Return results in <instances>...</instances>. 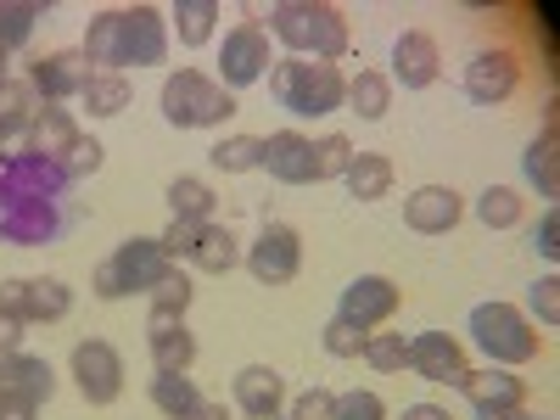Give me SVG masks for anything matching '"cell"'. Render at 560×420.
Masks as SVG:
<instances>
[{
  "instance_id": "obj_45",
  "label": "cell",
  "mask_w": 560,
  "mask_h": 420,
  "mask_svg": "<svg viewBox=\"0 0 560 420\" xmlns=\"http://www.w3.org/2000/svg\"><path fill=\"white\" fill-rule=\"evenodd\" d=\"M533 253H538L544 264L560 258V213H555V208H549V213L538 219V230H533Z\"/></svg>"
},
{
  "instance_id": "obj_5",
  "label": "cell",
  "mask_w": 560,
  "mask_h": 420,
  "mask_svg": "<svg viewBox=\"0 0 560 420\" xmlns=\"http://www.w3.org/2000/svg\"><path fill=\"white\" fill-rule=\"evenodd\" d=\"M158 102H163V118H168L174 129H213V124H224L230 113H236V96H230L219 79L197 73V68L168 73Z\"/></svg>"
},
{
  "instance_id": "obj_50",
  "label": "cell",
  "mask_w": 560,
  "mask_h": 420,
  "mask_svg": "<svg viewBox=\"0 0 560 420\" xmlns=\"http://www.w3.org/2000/svg\"><path fill=\"white\" fill-rule=\"evenodd\" d=\"M477 420H549V415H527V409H477Z\"/></svg>"
},
{
  "instance_id": "obj_49",
  "label": "cell",
  "mask_w": 560,
  "mask_h": 420,
  "mask_svg": "<svg viewBox=\"0 0 560 420\" xmlns=\"http://www.w3.org/2000/svg\"><path fill=\"white\" fill-rule=\"evenodd\" d=\"M404 420H454V415H448L443 404H409V409H404Z\"/></svg>"
},
{
  "instance_id": "obj_6",
  "label": "cell",
  "mask_w": 560,
  "mask_h": 420,
  "mask_svg": "<svg viewBox=\"0 0 560 420\" xmlns=\"http://www.w3.org/2000/svg\"><path fill=\"white\" fill-rule=\"evenodd\" d=\"M471 342L488 353V364L510 370V364H527L538 353V325L510 303H477L471 308Z\"/></svg>"
},
{
  "instance_id": "obj_19",
  "label": "cell",
  "mask_w": 560,
  "mask_h": 420,
  "mask_svg": "<svg viewBox=\"0 0 560 420\" xmlns=\"http://www.w3.org/2000/svg\"><path fill=\"white\" fill-rule=\"evenodd\" d=\"M465 202L459 191H448V185H420V191L404 202V224L415 230V236H448V230L459 224Z\"/></svg>"
},
{
  "instance_id": "obj_47",
  "label": "cell",
  "mask_w": 560,
  "mask_h": 420,
  "mask_svg": "<svg viewBox=\"0 0 560 420\" xmlns=\"http://www.w3.org/2000/svg\"><path fill=\"white\" fill-rule=\"evenodd\" d=\"M23 337H28V325L18 314H0V353H23Z\"/></svg>"
},
{
  "instance_id": "obj_12",
  "label": "cell",
  "mask_w": 560,
  "mask_h": 420,
  "mask_svg": "<svg viewBox=\"0 0 560 420\" xmlns=\"http://www.w3.org/2000/svg\"><path fill=\"white\" fill-rule=\"evenodd\" d=\"M96 73L84 62V51H51V57H39V62H28V84H34V96L45 102V107H62V102H73L79 90H84V79Z\"/></svg>"
},
{
  "instance_id": "obj_42",
  "label": "cell",
  "mask_w": 560,
  "mask_h": 420,
  "mask_svg": "<svg viewBox=\"0 0 560 420\" xmlns=\"http://www.w3.org/2000/svg\"><path fill=\"white\" fill-rule=\"evenodd\" d=\"M527 303H533L538 325H555V319H560V280H555V275H538L533 287H527Z\"/></svg>"
},
{
  "instance_id": "obj_11",
  "label": "cell",
  "mask_w": 560,
  "mask_h": 420,
  "mask_svg": "<svg viewBox=\"0 0 560 420\" xmlns=\"http://www.w3.org/2000/svg\"><path fill=\"white\" fill-rule=\"evenodd\" d=\"M522 84V62L516 51H504V45H493V51H477L471 68H465V96H471L477 107H499L516 96Z\"/></svg>"
},
{
  "instance_id": "obj_22",
  "label": "cell",
  "mask_w": 560,
  "mask_h": 420,
  "mask_svg": "<svg viewBox=\"0 0 560 420\" xmlns=\"http://www.w3.org/2000/svg\"><path fill=\"white\" fill-rule=\"evenodd\" d=\"M236 409L247 415V420H264V415H280V404H287V382L275 376L269 364H247V370H236Z\"/></svg>"
},
{
  "instance_id": "obj_14",
  "label": "cell",
  "mask_w": 560,
  "mask_h": 420,
  "mask_svg": "<svg viewBox=\"0 0 560 420\" xmlns=\"http://www.w3.org/2000/svg\"><path fill=\"white\" fill-rule=\"evenodd\" d=\"M409 370L420 382H438V387H459L465 382V348L448 337V331H420L415 342H409Z\"/></svg>"
},
{
  "instance_id": "obj_41",
  "label": "cell",
  "mask_w": 560,
  "mask_h": 420,
  "mask_svg": "<svg viewBox=\"0 0 560 420\" xmlns=\"http://www.w3.org/2000/svg\"><path fill=\"white\" fill-rule=\"evenodd\" d=\"M331 420H387V404H382L376 393L353 387V393H342V398L331 404Z\"/></svg>"
},
{
  "instance_id": "obj_27",
  "label": "cell",
  "mask_w": 560,
  "mask_h": 420,
  "mask_svg": "<svg viewBox=\"0 0 560 420\" xmlns=\"http://www.w3.org/2000/svg\"><path fill=\"white\" fill-rule=\"evenodd\" d=\"M191 264L202 269V275H230L242 264V247H236V236H230L224 224H202V236H197V247H191Z\"/></svg>"
},
{
  "instance_id": "obj_25",
  "label": "cell",
  "mask_w": 560,
  "mask_h": 420,
  "mask_svg": "<svg viewBox=\"0 0 560 420\" xmlns=\"http://www.w3.org/2000/svg\"><path fill=\"white\" fill-rule=\"evenodd\" d=\"M73 140H79V124H73L68 107H39V118H34V129H28V152H39V158L57 163Z\"/></svg>"
},
{
  "instance_id": "obj_31",
  "label": "cell",
  "mask_w": 560,
  "mask_h": 420,
  "mask_svg": "<svg viewBox=\"0 0 560 420\" xmlns=\"http://www.w3.org/2000/svg\"><path fill=\"white\" fill-rule=\"evenodd\" d=\"M213 191L197 179V174H179L174 185H168V213L174 219H197V224H213Z\"/></svg>"
},
{
  "instance_id": "obj_29",
  "label": "cell",
  "mask_w": 560,
  "mask_h": 420,
  "mask_svg": "<svg viewBox=\"0 0 560 420\" xmlns=\"http://www.w3.org/2000/svg\"><path fill=\"white\" fill-rule=\"evenodd\" d=\"M39 18H45V7H39V0H0V57L23 51Z\"/></svg>"
},
{
  "instance_id": "obj_23",
  "label": "cell",
  "mask_w": 560,
  "mask_h": 420,
  "mask_svg": "<svg viewBox=\"0 0 560 420\" xmlns=\"http://www.w3.org/2000/svg\"><path fill=\"white\" fill-rule=\"evenodd\" d=\"M342 107H348V113H359L364 124L387 118V107H393V79H387V73H376V68H359V73L348 79Z\"/></svg>"
},
{
  "instance_id": "obj_17",
  "label": "cell",
  "mask_w": 560,
  "mask_h": 420,
  "mask_svg": "<svg viewBox=\"0 0 560 420\" xmlns=\"http://www.w3.org/2000/svg\"><path fill=\"white\" fill-rule=\"evenodd\" d=\"M39 96H34V84L28 79H7L0 84V152H28V129L39 118Z\"/></svg>"
},
{
  "instance_id": "obj_53",
  "label": "cell",
  "mask_w": 560,
  "mask_h": 420,
  "mask_svg": "<svg viewBox=\"0 0 560 420\" xmlns=\"http://www.w3.org/2000/svg\"><path fill=\"white\" fill-rule=\"evenodd\" d=\"M264 420H280V415H264Z\"/></svg>"
},
{
  "instance_id": "obj_35",
  "label": "cell",
  "mask_w": 560,
  "mask_h": 420,
  "mask_svg": "<svg viewBox=\"0 0 560 420\" xmlns=\"http://www.w3.org/2000/svg\"><path fill=\"white\" fill-rule=\"evenodd\" d=\"M364 359H370V370H382V376H398V370H409V342H404V331H370V337H364Z\"/></svg>"
},
{
  "instance_id": "obj_16",
  "label": "cell",
  "mask_w": 560,
  "mask_h": 420,
  "mask_svg": "<svg viewBox=\"0 0 560 420\" xmlns=\"http://www.w3.org/2000/svg\"><path fill=\"white\" fill-rule=\"evenodd\" d=\"M147 348H152L158 376H191V364H197V337L185 331V319L152 314V319H147Z\"/></svg>"
},
{
  "instance_id": "obj_39",
  "label": "cell",
  "mask_w": 560,
  "mask_h": 420,
  "mask_svg": "<svg viewBox=\"0 0 560 420\" xmlns=\"http://www.w3.org/2000/svg\"><path fill=\"white\" fill-rule=\"evenodd\" d=\"M102 158H107L102 140H96V135H79L73 147L57 158V168H62V174H68V185H73V179H90V174H96V168H102Z\"/></svg>"
},
{
  "instance_id": "obj_21",
  "label": "cell",
  "mask_w": 560,
  "mask_h": 420,
  "mask_svg": "<svg viewBox=\"0 0 560 420\" xmlns=\"http://www.w3.org/2000/svg\"><path fill=\"white\" fill-rule=\"evenodd\" d=\"M0 393L45 404V398L57 393V370L45 364V359H34V353H0Z\"/></svg>"
},
{
  "instance_id": "obj_32",
  "label": "cell",
  "mask_w": 560,
  "mask_h": 420,
  "mask_svg": "<svg viewBox=\"0 0 560 420\" xmlns=\"http://www.w3.org/2000/svg\"><path fill=\"white\" fill-rule=\"evenodd\" d=\"M73 308V292H68V280H57V275H39V280H28V325H51V319H62Z\"/></svg>"
},
{
  "instance_id": "obj_51",
  "label": "cell",
  "mask_w": 560,
  "mask_h": 420,
  "mask_svg": "<svg viewBox=\"0 0 560 420\" xmlns=\"http://www.w3.org/2000/svg\"><path fill=\"white\" fill-rule=\"evenodd\" d=\"M185 420H230V409H224V404H208V398H202V404H197L191 415H185Z\"/></svg>"
},
{
  "instance_id": "obj_26",
  "label": "cell",
  "mask_w": 560,
  "mask_h": 420,
  "mask_svg": "<svg viewBox=\"0 0 560 420\" xmlns=\"http://www.w3.org/2000/svg\"><path fill=\"white\" fill-rule=\"evenodd\" d=\"M522 174H527V185H538V197H555V191H560V129H555V124L527 147Z\"/></svg>"
},
{
  "instance_id": "obj_20",
  "label": "cell",
  "mask_w": 560,
  "mask_h": 420,
  "mask_svg": "<svg viewBox=\"0 0 560 420\" xmlns=\"http://www.w3.org/2000/svg\"><path fill=\"white\" fill-rule=\"evenodd\" d=\"M459 393L471 398V409H527V382L510 376V370L488 364V370H465Z\"/></svg>"
},
{
  "instance_id": "obj_33",
  "label": "cell",
  "mask_w": 560,
  "mask_h": 420,
  "mask_svg": "<svg viewBox=\"0 0 560 420\" xmlns=\"http://www.w3.org/2000/svg\"><path fill=\"white\" fill-rule=\"evenodd\" d=\"M208 158H213L219 174H253L258 158H264V135H224Z\"/></svg>"
},
{
  "instance_id": "obj_28",
  "label": "cell",
  "mask_w": 560,
  "mask_h": 420,
  "mask_svg": "<svg viewBox=\"0 0 560 420\" xmlns=\"http://www.w3.org/2000/svg\"><path fill=\"white\" fill-rule=\"evenodd\" d=\"M79 102L90 107V118H118L129 107V79L124 73H90L84 90H79Z\"/></svg>"
},
{
  "instance_id": "obj_34",
  "label": "cell",
  "mask_w": 560,
  "mask_h": 420,
  "mask_svg": "<svg viewBox=\"0 0 560 420\" xmlns=\"http://www.w3.org/2000/svg\"><path fill=\"white\" fill-rule=\"evenodd\" d=\"M152 404H158L168 420H185V415L202 404V393H197L191 376H158V382H152Z\"/></svg>"
},
{
  "instance_id": "obj_36",
  "label": "cell",
  "mask_w": 560,
  "mask_h": 420,
  "mask_svg": "<svg viewBox=\"0 0 560 420\" xmlns=\"http://www.w3.org/2000/svg\"><path fill=\"white\" fill-rule=\"evenodd\" d=\"M152 298V314H168V319H185V308H191V298H197V287L185 280V269H168L158 287L147 292Z\"/></svg>"
},
{
  "instance_id": "obj_48",
  "label": "cell",
  "mask_w": 560,
  "mask_h": 420,
  "mask_svg": "<svg viewBox=\"0 0 560 420\" xmlns=\"http://www.w3.org/2000/svg\"><path fill=\"white\" fill-rule=\"evenodd\" d=\"M39 415V404H28V398H7L0 393V420H34Z\"/></svg>"
},
{
  "instance_id": "obj_46",
  "label": "cell",
  "mask_w": 560,
  "mask_h": 420,
  "mask_svg": "<svg viewBox=\"0 0 560 420\" xmlns=\"http://www.w3.org/2000/svg\"><path fill=\"white\" fill-rule=\"evenodd\" d=\"M0 314H18L28 325V280H0Z\"/></svg>"
},
{
  "instance_id": "obj_7",
  "label": "cell",
  "mask_w": 560,
  "mask_h": 420,
  "mask_svg": "<svg viewBox=\"0 0 560 420\" xmlns=\"http://www.w3.org/2000/svg\"><path fill=\"white\" fill-rule=\"evenodd\" d=\"M168 269H174V258L163 253L158 236H129V242L96 269V298H102V303H118V298H129V292H152Z\"/></svg>"
},
{
  "instance_id": "obj_4",
  "label": "cell",
  "mask_w": 560,
  "mask_h": 420,
  "mask_svg": "<svg viewBox=\"0 0 560 420\" xmlns=\"http://www.w3.org/2000/svg\"><path fill=\"white\" fill-rule=\"evenodd\" d=\"M269 96L292 118H325L348 96V73L337 62H308V57H280L269 62Z\"/></svg>"
},
{
  "instance_id": "obj_15",
  "label": "cell",
  "mask_w": 560,
  "mask_h": 420,
  "mask_svg": "<svg viewBox=\"0 0 560 420\" xmlns=\"http://www.w3.org/2000/svg\"><path fill=\"white\" fill-rule=\"evenodd\" d=\"M258 168H264L269 179H280V185H308V179H314V140L298 135V129H275V135H264V158H258Z\"/></svg>"
},
{
  "instance_id": "obj_44",
  "label": "cell",
  "mask_w": 560,
  "mask_h": 420,
  "mask_svg": "<svg viewBox=\"0 0 560 420\" xmlns=\"http://www.w3.org/2000/svg\"><path fill=\"white\" fill-rule=\"evenodd\" d=\"M331 404H337V393L308 387V393L292 398V415H287V420H331Z\"/></svg>"
},
{
  "instance_id": "obj_30",
  "label": "cell",
  "mask_w": 560,
  "mask_h": 420,
  "mask_svg": "<svg viewBox=\"0 0 560 420\" xmlns=\"http://www.w3.org/2000/svg\"><path fill=\"white\" fill-rule=\"evenodd\" d=\"M168 18L179 28V45H191V51H197V45H208L213 28H219V0H179Z\"/></svg>"
},
{
  "instance_id": "obj_43",
  "label": "cell",
  "mask_w": 560,
  "mask_h": 420,
  "mask_svg": "<svg viewBox=\"0 0 560 420\" xmlns=\"http://www.w3.org/2000/svg\"><path fill=\"white\" fill-rule=\"evenodd\" d=\"M197 236H202V224L197 219H168V230H163V253L168 258H191V247H197Z\"/></svg>"
},
{
  "instance_id": "obj_37",
  "label": "cell",
  "mask_w": 560,
  "mask_h": 420,
  "mask_svg": "<svg viewBox=\"0 0 560 420\" xmlns=\"http://www.w3.org/2000/svg\"><path fill=\"white\" fill-rule=\"evenodd\" d=\"M477 219L488 230H510V224H522V197L510 191V185H488V191L477 197Z\"/></svg>"
},
{
  "instance_id": "obj_24",
  "label": "cell",
  "mask_w": 560,
  "mask_h": 420,
  "mask_svg": "<svg viewBox=\"0 0 560 420\" xmlns=\"http://www.w3.org/2000/svg\"><path fill=\"white\" fill-rule=\"evenodd\" d=\"M342 185H348L353 202H382V197L393 191V163H387L382 152H353Z\"/></svg>"
},
{
  "instance_id": "obj_52",
  "label": "cell",
  "mask_w": 560,
  "mask_h": 420,
  "mask_svg": "<svg viewBox=\"0 0 560 420\" xmlns=\"http://www.w3.org/2000/svg\"><path fill=\"white\" fill-rule=\"evenodd\" d=\"M0 84H7V57H0Z\"/></svg>"
},
{
  "instance_id": "obj_2",
  "label": "cell",
  "mask_w": 560,
  "mask_h": 420,
  "mask_svg": "<svg viewBox=\"0 0 560 420\" xmlns=\"http://www.w3.org/2000/svg\"><path fill=\"white\" fill-rule=\"evenodd\" d=\"M84 62L96 73H124V68H158L168 57V23L158 7H118L96 12L84 28Z\"/></svg>"
},
{
  "instance_id": "obj_40",
  "label": "cell",
  "mask_w": 560,
  "mask_h": 420,
  "mask_svg": "<svg viewBox=\"0 0 560 420\" xmlns=\"http://www.w3.org/2000/svg\"><path fill=\"white\" fill-rule=\"evenodd\" d=\"M364 337L370 331H359V325L353 319H331V325H325V353H331V359H359L364 353Z\"/></svg>"
},
{
  "instance_id": "obj_18",
  "label": "cell",
  "mask_w": 560,
  "mask_h": 420,
  "mask_svg": "<svg viewBox=\"0 0 560 420\" xmlns=\"http://www.w3.org/2000/svg\"><path fill=\"white\" fill-rule=\"evenodd\" d=\"M438 73H443L438 39H432V34H420V28H404L398 45H393V84H404V90H427V84H438Z\"/></svg>"
},
{
  "instance_id": "obj_8",
  "label": "cell",
  "mask_w": 560,
  "mask_h": 420,
  "mask_svg": "<svg viewBox=\"0 0 560 420\" xmlns=\"http://www.w3.org/2000/svg\"><path fill=\"white\" fill-rule=\"evenodd\" d=\"M269 34H264V23L258 18H247V23H236L224 34V51H219V84L236 96V90H247V84H258L264 73H269Z\"/></svg>"
},
{
  "instance_id": "obj_1",
  "label": "cell",
  "mask_w": 560,
  "mask_h": 420,
  "mask_svg": "<svg viewBox=\"0 0 560 420\" xmlns=\"http://www.w3.org/2000/svg\"><path fill=\"white\" fill-rule=\"evenodd\" d=\"M73 219L79 208L68 197V174L51 158L39 152L0 158V242H18V247L62 242Z\"/></svg>"
},
{
  "instance_id": "obj_9",
  "label": "cell",
  "mask_w": 560,
  "mask_h": 420,
  "mask_svg": "<svg viewBox=\"0 0 560 420\" xmlns=\"http://www.w3.org/2000/svg\"><path fill=\"white\" fill-rule=\"evenodd\" d=\"M247 269H253L258 287H287V280H298V269H303V236L292 224L269 219L258 230V242L247 247Z\"/></svg>"
},
{
  "instance_id": "obj_3",
  "label": "cell",
  "mask_w": 560,
  "mask_h": 420,
  "mask_svg": "<svg viewBox=\"0 0 560 420\" xmlns=\"http://www.w3.org/2000/svg\"><path fill=\"white\" fill-rule=\"evenodd\" d=\"M264 34H275L292 57H314V62H342L353 28L342 7H325V0H280V7L258 12Z\"/></svg>"
},
{
  "instance_id": "obj_10",
  "label": "cell",
  "mask_w": 560,
  "mask_h": 420,
  "mask_svg": "<svg viewBox=\"0 0 560 420\" xmlns=\"http://www.w3.org/2000/svg\"><path fill=\"white\" fill-rule=\"evenodd\" d=\"M68 376H73V387H79L90 404H113V398L124 393V359H118L113 342H96V337H90V342L73 348Z\"/></svg>"
},
{
  "instance_id": "obj_38",
  "label": "cell",
  "mask_w": 560,
  "mask_h": 420,
  "mask_svg": "<svg viewBox=\"0 0 560 420\" xmlns=\"http://www.w3.org/2000/svg\"><path fill=\"white\" fill-rule=\"evenodd\" d=\"M353 163V140L348 135H319L314 140V179H342Z\"/></svg>"
},
{
  "instance_id": "obj_13",
  "label": "cell",
  "mask_w": 560,
  "mask_h": 420,
  "mask_svg": "<svg viewBox=\"0 0 560 420\" xmlns=\"http://www.w3.org/2000/svg\"><path fill=\"white\" fill-rule=\"evenodd\" d=\"M342 319H353L359 331H376V325H387L398 314V287L387 275H359L342 287V303H337Z\"/></svg>"
}]
</instances>
